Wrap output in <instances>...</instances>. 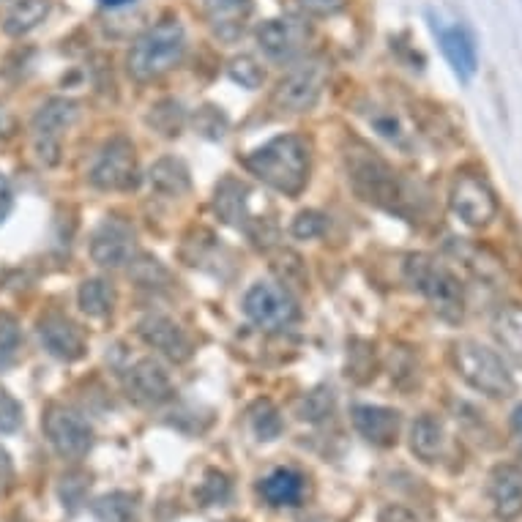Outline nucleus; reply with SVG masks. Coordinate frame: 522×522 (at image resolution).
I'll use <instances>...</instances> for the list:
<instances>
[{
  "label": "nucleus",
  "mask_w": 522,
  "mask_h": 522,
  "mask_svg": "<svg viewBox=\"0 0 522 522\" xmlns=\"http://www.w3.org/2000/svg\"><path fill=\"white\" fill-rule=\"evenodd\" d=\"M246 170L279 195L296 197L309 181V148L296 134H282L244 159Z\"/></svg>",
  "instance_id": "obj_1"
},
{
  "label": "nucleus",
  "mask_w": 522,
  "mask_h": 522,
  "mask_svg": "<svg viewBox=\"0 0 522 522\" xmlns=\"http://www.w3.org/2000/svg\"><path fill=\"white\" fill-rule=\"evenodd\" d=\"M186 52V31L181 22L164 20L156 22L154 28L134 41L129 58H126V69L137 82H154L164 74H170L184 61Z\"/></svg>",
  "instance_id": "obj_2"
},
{
  "label": "nucleus",
  "mask_w": 522,
  "mask_h": 522,
  "mask_svg": "<svg viewBox=\"0 0 522 522\" xmlns=\"http://www.w3.org/2000/svg\"><path fill=\"white\" fill-rule=\"evenodd\" d=\"M451 361L454 369L473 391L487 394L492 400H506L512 397L517 383H514L512 369L506 367L503 356L490 350L476 339H460L451 345Z\"/></svg>",
  "instance_id": "obj_3"
},
{
  "label": "nucleus",
  "mask_w": 522,
  "mask_h": 522,
  "mask_svg": "<svg viewBox=\"0 0 522 522\" xmlns=\"http://www.w3.org/2000/svg\"><path fill=\"white\" fill-rule=\"evenodd\" d=\"M405 279L413 290L427 298L432 309L449 323H460L465 315V290L449 266L430 255H410L405 263Z\"/></svg>",
  "instance_id": "obj_4"
},
{
  "label": "nucleus",
  "mask_w": 522,
  "mask_h": 522,
  "mask_svg": "<svg viewBox=\"0 0 522 522\" xmlns=\"http://www.w3.org/2000/svg\"><path fill=\"white\" fill-rule=\"evenodd\" d=\"M345 164H348V181L361 200L380 205V208H394L400 203L402 195L397 173L375 151H369L367 145L350 148L345 154Z\"/></svg>",
  "instance_id": "obj_5"
},
{
  "label": "nucleus",
  "mask_w": 522,
  "mask_h": 522,
  "mask_svg": "<svg viewBox=\"0 0 522 522\" xmlns=\"http://www.w3.org/2000/svg\"><path fill=\"white\" fill-rule=\"evenodd\" d=\"M41 430L61 460L80 462L93 446V427L88 419L80 410L66 408V405H50L44 410Z\"/></svg>",
  "instance_id": "obj_6"
},
{
  "label": "nucleus",
  "mask_w": 522,
  "mask_h": 522,
  "mask_svg": "<svg viewBox=\"0 0 522 522\" xmlns=\"http://www.w3.org/2000/svg\"><path fill=\"white\" fill-rule=\"evenodd\" d=\"M77 121H80V104L72 102V99L58 96V99L41 104L31 121L33 145H36V156H39L41 164L55 167L61 162V137Z\"/></svg>",
  "instance_id": "obj_7"
},
{
  "label": "nucleus",
  "mask_w": 522,
  "mask_h": 522,
  "mask_svg": "<svg viewBox=\"0 0 522 522\" xmlns=\"http://www.w3.org/2000/svg\"><path fill=\"white\" fill-rule=\"evenodd\" d=\"M326 85V63L307 61L293 66L274 88V107L279 113H309L320 102Z\"/></svg>",
  "instance_id": "obj_8"
},
{
  "label": "nucleus",
  "mask_w": 522,
  "mask_h": 522,
  "mask_svg": "<svg viewBox=\"0 0 522 522\" xmlns=\"http://www.w3.org/2000/svg\"><path fill=\"white\" fill-rule=\"evenodd\" d=\"M449 205L465 225L487 227L498 216V197L479 173H457L449 192Z\"/></svg>",
  "instance_id": "obj_9"
},
{
  "label": "nucleus",
  "mask_w": 522,
  "mask_h": 522,
  "mask_svg": "<svg viewBox=\"0 0 522 522\" xmlns=\"http://www.w3.org/2000/svg\"><path fill=\"white\" fill-rule=\"evenodd\" d=\"M137 181L140 178H137V154H134L132 140L113 137L93 162L91 184L104 192H126V189H134Z\"/></svg>",
  "instance_id": "obj_10"
},
{
  "label": "nucleus",
  "mask_w": 522,
  "mask_h": 522,
  "mask_svg": "<svg viewBox=\"0 0 522 522\" xmlns=\"http://www.w3.org/2000/svg\"><path fill=\"white\" fill-rule=\"evenodd\" d=\"M244 315L255 326L266 328V331H279V328L290 326L298 318V307L285 287L271 285V282H257V285L246 290Z\"/></svg>",
  "instance_id": "obj_11"
},
{
  "label": "nucleus",
  "mask_w": 522,
  "mask_h": 522,
  "mask_svg": "<svg viewBox=\"0 0 522 522\" xmlns=\"http://www.w3.org/2000/svg\"><path fill=\"white\" fill-rule=\"evenodd\" d=\"M39 339L52 359L66 361V364L80 361L82 356H85V350H88V342H85L82 328L77 326L69 315H63V312H47V315H41Z\"/></svg>",
  "instance_id": "obj_12"
},
{
  "label": "nucleus",
  "mask_w": 522,
  "mask_h": 522,
  "mask_svg": "<svg viewBox=\"0 0 522 522\" xmlns=\"http://www.w3.org/2000/svg\"><path fill=\"white\" fill-rule=\"evenodd\" d=\"M137 334H140V339L148 348L156 350L167 361H175V364H184L195 353L192 339L186 337L184 328L178 326L173 318H167V315H145L137 323Z\"/></svg>",
  "instance_id": "obj_13"
},
{
  "label": "nucleus",
  "mask_w": 522,
  "mask_h": 522,
  "mask_svg": "<svg viewBox=\"0 0 522 522\" xmlns=\"http://www.w3.org/2000/svg\"><path fill=\"white\" fill-rule=\"evenodd\" d=\"M137 252L134 230L121 219H104L91 236V257L96 266L123 268L129 266Z\"/></svg>",
  "instance_id": "obj_14"
},
{
  "label": "nucleus",
  "mask_w": 522,
  "mask_h": 522,
  "mask_svg": "<svg viewBox=\"0 0 522 522\" xmlns=\"http://www.w3.org/2000/svg\"><path fill=\"white\" fill-rule=\"evenodd\" d=\"M123 386H126V397L137 402V405H162L173 394V380H170L167 369L156 359L137 361L126 372Z\"/></svg>",
  "instance_id": "obj_15"
},
{
  "label": "nucleus",
  "mask_w": 522,
  "mask_h": 522,
  "mask_svg": "<svg viewBox=\"0 0 522 522\" xmlns=\"http://www.w3.org/2000/svg\"><path fill=\"white\" fill-rule=\"evenodd\" d=\"M350 419H353V427L361 438L378 449H391L400 438V410L383 408V405H356Z\"/></svg>",
  "instance_id": "obj_16"
},
{
  "label": "nucleus",
  "mask_w": 522,
  "mask_h": 522,
  "mask_svg": "<svg viewBox=\"0 0 522 522\" xmlns=\"http://www.w3.org/2000/svg\"><path fill=\"white\" fill-rule=\"evenodd\" d=\"M432 31L438 36L443 58L449 61L451 72L457 74L462 82H468L476 74V41L473 33L465 25H438L432 20Z\"/></svg>",
  "instance_id": "obj_17"
},
{
  "label": "nucleus",
  "mask_w": 522,
  "mask_h": 522,
  "mask_svg": "<svg viewBox=\"0 0 522 522\" xmlns=\"http://www.w3.org/2000/svg\"><path fill=\"white\" fill-rule=\"evenodd\" d=\"M490 501L495 517L501 522H514L522 517V468L503 462L490 473Z\"/></svg>",
  "instance_id": "obj_18"
},
{
  "label": "nucleus",
  "mask_w": 522,
  "mask_h": 522,
  "mask_svg": "<svg viewBox=\"0 0 522 522\" xmlns=\"http://www.w3.org/2000/svg\"><path fill=\"white\" fill-rule=\"evenodd\" d=\"M252 0H203V14L219 39L233 41L244 33L246 20L252 17Z\"/></svg>",
  "instance_id": "obj_19"
},
{
  "label": "nucleus",
  "mask_w": 522,
  "mask_h": 522,
  "mask_svg": "<svg viewBox=\"0 0 522 522\" xmlns=\"http://www.w3.org/2000/svg\"><path fill=\"white\" fill-rule=\"evenodd\" d=\"M304 31L293 20H266L257 28V44L268 58H290L301 47Z\"/></svg>",
  "instance_id": "obj_20"
},
{
  "label": "nucleus",
  "mask_w": 522,
  "mask_h": 522,
  "mask_svg": "<svg viewBox=\"0 0 522 522\" xmlns=\"http://www.w3.org/2000/svg\"><path fill=\"white\" fill-rule=\"evenodd\" d=\"M410 451L421 462H427V465L438 462L446 454V430H443L438 416L424 413V416L413 421V427H410Z\"/></svg>",
  "instance_id": "obj_21"
},
{
  "label": "nucleus",
  "mask_w": 522,
  "mask_h": 522,
  "mask_svg": "<svg viewBox=\"0 0 522 522\" xmlns=\"http://www.w3.org/2000/svg\"><path fill=\"white\" fill-rule=\"evenodd\" d=\"M151 189L164 197H184L192 189V173L181 159L175 156H164L159 162H154L151 173H148Z\"/></svg>",
  "instance_id": "obj_22"
},
{
  "label": "nucleus",
  "mask_w": 522,
  "mask_h": 522,
  "mask_svg": "<svg viewBox=\"0 0 522 522\" xmlns=\"http://www.w3.org/2000/svg\"><path fill=\"white\" fill-rule=\"evenodd\" d=\"M260 495L271 506H296L304 495V476L293 468H277L260 482Z\"/></svg>",
  "instance_id": "obj_23"
},
{
  "label": "nucleus",
  "mask_w": 522,
  "mask_h": 522,
  "mask_svg": "<svg viewBox=\"0 0 522 522\" xmlns=\"http://www.w3.org/2000/svg\"><path fill=\"white\" fill-rule=\"evenodd\" d=\"M246 195L249 189L244 184H238L233 178H225L222 184L216 186L214 208L219 219H225L227 225L246 227L249 225V214H246Z\"/></svg>",
  "instance_id": "obj_24"
},
{
  "label": "nucleus",
  "mask_w": 522,
  "mask_h": 522,
  "mask_svg": "<svg viewBox=\"0 0 522 522\" xmlns=\"http://www.w3.org/2000/svg\"><path fill=\"white\" fill-rule=\"evenodd\" d=\"M115 301H118V293H115L113 282H107V279H85L77 290V304L88 318L113 315Z\"/></svg>",
  "instance_id": "obj_25"
},
{
  "label": "nucleus",
  "mask_w": 522,
  "mask_h": 522,
  "mask_svg": "<svg viewBox=\"0 0 522 522\" xmlns=\"http://www.w3.org/2000/svg\"><path fill=\"white\" fill-rule=\"evenodd\" d=\"M50 17V0H17L3 20L6 36H25Z\"/></svg>",
  "instance_id": "obj_26"
},
{
  "label": "nucleus",
  "mask_w": 522,
  "mask_h": 522,
  "mask_svg": "<svg viewBox=\"0 0 522 522\" xmlns=\"http://www.w3.org/2000/svg\"><path fill=\"white\" fill-rule=\"evenodd\" d=\"M492 334L501 342V348L522 367V309L503 307L492 320Z\"/></svg>",
  "instance_id": "obj_27"
},
{
  "label": "nucleus",
  "mask_w": 522,
  "mask_h": 522,
  "mask_svg": "<svg viewBox=\"0 0 522 522\" xmlns=\"http://www.w3.org/2000/svg\"><path fill=\"white\" fill-rule=\"evenodd\" d=\"M91 512L99 522H137L140 503L132 492H107L93 501Z\"/></svg>",
  "instance_id": "obj_28"
},
{
  "label": "nucleus",
  "mask_w": 522,
  "mask_h": 522,
  "mask_svg": "<svg viewBox=\"0 0 522 522\" xmlns=\"http://www.w3.org/2000/svg\"><path fill=\"white\" fill-rule=\"evenodd\" d=\"M249 424L260 441H277L282 435V416L268 400H260L255 408L249 410Z\"/></svg>",
  "instance_id": "obj_29"
},
{
  "label": "nucleus",
  "mask_w": 522,
  "mask_h": 522,
  "mask_svg": "<svg viewBox=\"0 0 522 522\" xmlns=\"http://www.w3.org/2000/svg\"><path fill=\"white\" fill-rule=\"evenodd\" d=\"M22 331L17 318L11 312H0V372L9 367L17 350H20Z\"/></svg>",
  "instance_id": "obj_30"
},
{
  "label": "nucleus",
  "mask_w": 522,
  "mask_h": 522,
  "mask_svg": "<svg viewBox=\"0 0 522 522\" xmlns=\"http://www.w3.org/2000/svg\"><path fill=\"white\" fill-rule=\"evenodd\" d=\"M331 410H334V391L315 389V391H309L307 397L298 402V419L320 421V419H326Z\"/></svg>",
  "instance_id": "obj_31"
},
{
  "label": "nucleus",
  "mask_w": 522,
  "mask_h": 522,
  "mask_svg": "<svg viewBox=\"0 0 522 522\" xmlns=\"http://www.w3.org/2000/svg\"><path fill=\"white\" fill-rule=\"evenodd\" d=\"M230 80L238 82L241 88H249V91H255L260 88L263 82H266V72H263V66L255 61V58H249V55H241L236 61H230Z\"/></svg>",
  "instance_id": "obj_32"
},
{
  "label": "nucleus",
  "mask_w": 522,
  "mask_h": 522,
  "mask_svg": "<svg viewBox=\"0 0 522 522\" xmlns=\"http://www.w3.org/2000/svg\"><path fill=\"white\" fill-rule=\"evenodd\" d=\"M148 121L154 123L164 137H178V134H181V126H184V110H181V104L162 102L156 104Z\"/></svg>",
  "instance_id": "obj_33"
},
{
  "label": "nucleus",
  "mask_w": 522,
  "mask_h": 522,
  "mask_svg": "<svg viewBox=\"0 0 522 522\" xmlns=\"http://www.w3.org/2000/svg\"><path fill=\"white\" fill-rule=\"evenodd\" d=\"M197 498L203 501V506H216V503L222 506V503L230 498V482H227L225 473L208 471L203 487H200V492H197Z\"/></svg>",
  "instance_id": "obj_34"
},
{
  "label": "nucleus",
  "mask_w": 522,
  "mask_h": 522,
  "mask_svg": "<svg viewBox=\"0 0 522 522\" xmlns=\"http://www.w3.org/2000/svg\"><path fill=\"white\" fill-rule=\"evenodd\" d=\"M22 427V405L0 386V435H11Z\"/></svg>",
  "instance_id": "obj_35"
},
{
  "label": "nucleus",
  "mask_w": 522,
  "mask_h": 522,
  "mask_svg": "<svg viewBox=\"0 0 522 522\" xmlns=\"http://www.w3.org/2000/svg\"><path fill=\"white\" fill-rule=\"evenodd\" d=\"M323 230H326V216L318 214V211H301V214L293 219V225H290V233L296 238H318L323 236Z\"/></svg>",
  "instance_id": "obj_36"
},
{
  "label": "nucleus",
  "mask_w": 522,
  "mask_h": 522,
  "mask_svg": "<svg viewBox=\"0 0 522 522\" xmlns=\"http://www.w3.org/2000/svg\"><path fill=\"white\" fill-rule=\"evenodd\" d=\"M85 490H88V479L85 476H63L61 482V498H63V506H69V509H77L85 498Z\"/></svg>",
  "instance_id": "obj_37"
},
{
  "label": "nucleus",
  "mask_w": 522,
  "mask_h": 522,
  "mask_svg": "<svg viewBox=\"0 0 522 522\" xmlns=\"http://www.w3.org/2000/svg\"><path fill=\"white\" fill-rule=\"evenodd\" d=\"M298 6L312 17H334L348 9V0H298Z\"/></svg>",
  "instance_id": "obj_38"
},
{
  "label": "nucleus",
  "mask_w": 522,
  "mask_h": 522,
  "mask_svg": "<svg viewBox=\"0 0 522 522\" xmlns=\"http://www.w3.org/2000/svg\"><path fill=\"white\" fill-rule=\"evenodd\" d=\"M11 484H14V462L9 451L0 446V498L9 495Z\"/></svg>",
  "instance_id": "obj_39"
},
{
  "label": "nucleus",
  "mask_w": 522,
  "mask_h": 522,
  "mask_svg": "<svg viewBox=\"0 0 522 522\" xmlns=\"http://www.w3.org/2000/svg\"><path fill=\"white\" fill-rule=\"evenodd\" d=\"M378 522H419V520H416V514L410 512V509L391 503V506H386V509L378 514Z\"/></svg>",
  "instance_id": "obj_40"
},
{
  "label": "nucleus",
  "mask_w": 522,
  "mask_h": 522,
  "mask_svg": "<svg viewBox=\"0 0 522 522\" xmlns=\"http://www.w3.org/2000/svg\"><path fill=\"white\" fill-rule=\"evenodd\" d=\"M11 205H14V192L6 175L0 173V225L6 222V216L11 214Z\"/></svg>",
  "instance_id": "obj_41"
},
{
  "label": "nucleus",
  "mask_w": 522,
  "mask_h": 522,
  "mask_svg": "<svg viewBox=\"0 0 522 522\" xmlns=\"http://www.w3.org/2000/svg\"><path fill=\"white\" fill-rule=\"evenodd\" d=\"M104 6H110V9H121V6H129L134 0H102Z\"/></svg>",
  "instance_id": "obj_42"
}]
</instances>
